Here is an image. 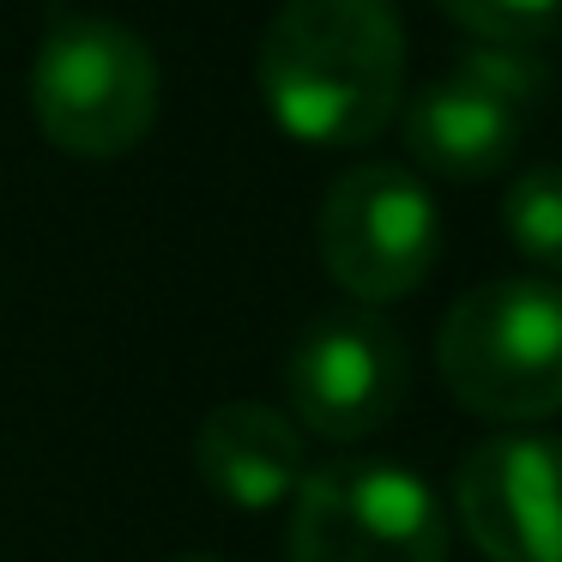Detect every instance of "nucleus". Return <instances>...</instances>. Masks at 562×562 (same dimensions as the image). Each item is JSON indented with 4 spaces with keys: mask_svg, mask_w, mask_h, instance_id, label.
<instances>
[{
    "mask_svg": "<svg viewBox=\"0 0 562 562\" xmlns=\"http://www.w3.org/2000/svg\"><path fill=\"white\" fill-rule=\"evenodd\" d=\"M284 562H448V514L400 460H327L291 496Z\"/></svg>",
    "mask_w": 562,
    "mask_h": 562,
    "instance_id": "4",
    "label": "nucleus"
},
{
    "mask_svg": "<svg viewBox=\"0 0 562 562\" xmlns=\"http://www.w3.org/2000/svg\"><path fill=\"white\" fill-rule=\"evenodd\" d=\"M436 369L453 405L490 424H538L562 412V284L490 279L448 308Z\"/></svg>",
    "mask_w": 562,
    "mask_h": 562,
    "instance_id": "2",
    "label": "nucleus"
},
{
    "mask_svg": "<svg viewBox=\"0 0 562 562\" xmlns=\"http://www.w3.org/2000/svg\"><path fill=\"white\" fill-rule=\"evenodd\" d=\"M170 562H224V557H170Z\"/></svg>",
    "mask_w": 562,
    "mask_h": 562,
    "instance_id": "12",
    "label": "nucleus"
},
{
    "mask_svg": "<svg viewBox=\"0 0 562 562\" xmlns=\"http://www.w3.org/2000/svg\"><path fill=\"white\" fill-rule=\"evenodd\" d=\"M272 122L303 146H369L405 91L393 0H284L255 55Z\"/></svg>",
    "mask_w": 562,
    "mask_h": 562,
    "instance_id": "1",
    "label": "nucleus"
},
{
    "mask_svg": "<svg viewBox=\"0 0 562 562\" xmlns=\"http://www.w3.org/2000/svg\"><path fill=\"white\" fill-rule=\"evenodd\" d=\"M164 103V74L146 37L115 19L67 13L49 25L31 67V110L67 158H127L151 134Z\"/></svg>",
    "mask_w": 562,
    "mask_h": 562,
    "instance_id": "3",
    "label": "nucleus"
},
{
    "mask_svg": "<svg viewBox=\"0 0 562 562\" xmlns=\"http://www.w3.org/2000/svg\"><path fill=\"white\" fill-rule=\"evenodd\" d=\"M502 224L532 267L562 279V164H532L526 176H514L508 200H502Z\"/></svg>",
    "mask_w": 562,
    "mask_h": 562,
    "instance_id": "10",
    "label": "nucleus"
},
{
    "mask_svg": "<svg viewBox=\"0 0 562 562\" xmlns=\"http://www.w3.org/2000/svg\"><path fill=\"white\" fill-rule=\"evenodd\" d=\"M315 248H321L327 279L351 303L381 308V303L412 296L436 272L441 212L412 170H400V164H357L321 200Z\"/></svg>",
    "mask_w": 562,
    "mask_h": 562,
    "instance_id": "5",
    "label": "nucleus"
},
{
    "mask_svg": "<svg viewBox=\"0 0 562 562\" xmlns=\"http://www.w3.org/2000/svg\"><path fill=\"white\" fill-rule=\"evenodd\" d=\"M453 508L490 562H562V441H477L453 477Z\"/></svg>",
    "mask_w": 562,
    "mask_h": 562,
    "instance_id": "8",
    "label": "nucleus"
},
{
    "mask_svg": "<svg viewBox=\"0 0 562 562\" xmlns=\"http://www.w3.org/2000/svg\"><path fill=\"white\" fill-rule=\"evenodd\" d=\"M412 393V351L381 308H327L284 357L291 424L321 441H369Z\"/></svg>",
    "mask_w": 562,
    "mask_h": 562,
    "instance_id": "6",
    "label": "nucleus"
},
{
    "mask_svg": "<svg viewBox=\"0 0 562 562\" xmlns=\"http://www.w3.org/2000/svg\"><path fill=\"white\" fill-rule=\"evenodd\" d=\"M194 472L224 508L267 514L291 502L308 477L303 429L260 400H224L194 429Z\"/></svg>",
    "mask_w": 562,
    "mask_h": 562,
    "instance_id": "9",
    "label": "nucleus"
},
{
    "mask_svg": "<svg viewBox=\"0 0 562 562\" xmlns=\"http://www.w3.org/2000/svg\"><path fill=\"white\" fill-rule=\"evenodd\" d=\"M441 13L453 25H465L484 43H508V49H526V43L550 37L562 0H441Z\"/></svg>",
    "mask_w": 562,
    "mask_h": 562,
    "instance_id": "11",
    "label": "nucleus"
},
{
    "mask_svg": "<svg viewBox=\"0 0 562 562\" xmlns=\"http://www.w3.org/2000/svg\"><path fill=\"white\" fill-rule=\"evenodd\" d=\"M538 91L544 61L508 43H484L405 103V151L441 182H484L514 158Z\"/></svg>",
    "mask_w": 562,
    "mask_h": 562,
    "instance_id": "7",
    "label": "nucleus"
}]
</instances>
